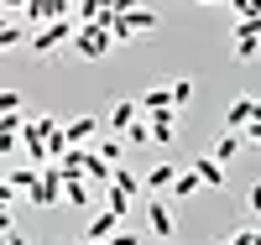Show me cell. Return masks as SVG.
I'll list each match as a JSON object with an SVG mask.
<instances>
[{"label": "cell", "mask_w": 261, "mask_h": 245, "mask_svg": "<svg viewBox=\"0 0 261 245\" xmlns=\"http://www.w3.org/2000/svg\"><path fill=\"white\" fill-rule=\"evenodd\" d=\"M157 6H136V11H125V16H99V26H110V37L115 42H141V37H151L157 32Z\"/></svg>", "instance_id": "1"}, {"label": "cell", "mask_w": 261, "mask_h": 245, "mask_svg": "<svg viewBox=\"0 0 261 245\" xmlns=\"http://www.w3.org/2000/svg\"><path fill=\"white\" fill-rule=\"evenodd\" d=\"M68 47H73L84 63H105V58H110V47H115V37H110V26L89 21V26H79V32H73V42H68Z\"/></svg>", "instance_id": "2"}, {"label": "cell", "mask_w": 261, "mask_h": 245, "mask_svg": "<svg viewBox=\"0 0 261 245\" xmlns=\"http://www.w3.org/2000/svg\"><path fill=\"white\" fill-rule=\"evenodd\" d=\"M73 32H79V21H73V16H68V21H47L42 32H32V42H27V47H32L37 58H47V52H58V47H68V42H73Z\"/></svg>", "instance_id": "3"}, {"label": "cell", "mask_w": 261, "mask_h": 245, "mask_svg": "<svg viewBox=\"0 0 261 245\" xmlns=\"http://www.w3.org/2000/svg\"><path fill=\"white\" fill-rule=\"evenodd\" d=\"M27 198H32L37 209H58V204H63V172H58V162H47V167H42L37 188H32Z\"/></svg>", "instance_id": "4"}, {"label": "cell", "mask_w": 261, "mask_h": 245, "mask_svg": "<svg viewBox=\"0 0 261 245\" xmlns=\"http://www.w3.org/2000/svg\"><path fill=\"white\" fill-rule=\"evenodd\" d=\"M136 120H141V99H115L110 110H105V120H99V125H105V130H115V136H125Z\"/></svg>", "instance_id": "5"}, {"label": "cell", "mask_w": 261, "mask_h": 245, "mask_svg": "<svg viewBox=\"0 0 261 245\" xmlns=\"http://www.w3.org/2000/svg\"><path fill=\"white\" fill-rule=\"evenodd\" d=\"M99 130H105V125H99L94 115H73V120H63V136H68V146H89Z\"/></svg>", "instance_id": "6"}, {"label": "cell", "mask_w": 261, "mask_h": 245, "mask_svg": "<svg viewBox=\"0 0 261 245\" xmlns=\"http://www.w3.org/2000/svg\"><path fill=\"white\" fill-rule=\"evenodd\" d=\"M256 104L261 99H251V94H241V99H230V110H225V130H235V136H241V130L256 120Z\"/></svg>", "instance_id": "7"}, {"label": "cell", "mask_w": 261, "mask_h": 245, "mask_svg": "<svg viewBox=\"0 0 261 245\" xmlns=\"http://www.w3.org/2000/svg\"><path fill=\"white\" fill-rule=\"evenodd\" d=\"M63 204L68 209H89L94 204V183L89 177H63Z\"/></svg>", "instance_id": "8"}, {"label": "cell", "mask_w": 261, "mask_h": 245, "mask_svg": "<svg viewBox=\"0 0 261 245\" xmlns=\"http://www.w3.org/2000/svg\"><path fill=\"white\" fill-rule=\"evenodd\" d=\"M120 230V214H110V209H99L94 219H89V230H84V240H94V245H105V240H110Z\"/></svg>", "instance_id": "9"}, {"label": "cell", "mask_w": 261, "mask_h": 245, "mask_svg": "<svg viewBox=\"0 0 261 245\" xmlns=\"http://www.w3.org/2000/svg\"><path fill=\"white\" fill-rule=\"evenodd\" d=\"M146 225H151L157 240H172V230H178V225H172V209L162 204V198H157V204H146Z\"/></svg>", "instance_id": "10"}, {"label": "cell", "mask_w": 261, "mask_h": 245, "mask_svg": "<svg viewBox=\"0 0 261 245\" xmlns=\"http://www.w3.org/2000/svg\"><path fill=\"white\" fill-rule=\"evenodd\" d=\"M172 120H178V110H157V115L146 120V125H151V141H157V146H167L172 136H178V125H172Z\"/></svg>", "instance_id": "11"}, {"label": "cell", "mask_w": 261, "mask_h": 245, "mask_svg": "<svg viewBox=\"0 0 261 245\" xmlns=\"http://www.w3.org/2000/svg\"><path fill=\"white\" fill-rule=\"evenodd\" d=\"M188 167L199 172V183H204V188H225V167L214 162V157H193Z\"/></svg>", "instance_id": "12"}, {"label": "cell", "mask_w": 261, "mask_h": 245, "mask_svg": "<svg viewBox=\"0 0 261 245\" xmlns=\"http://www.w3.org/2000/svg\"><path fill=\"white\" fill-rule=\"evenodd\" d=\"M178 172H183L178 162H157V167L146 172V188H151V193H162V188H172V183H178Z\"/></svg>", "instance_id": "13"}, {"label": "cell", "mask_w": 261, "mask_h": 245, "mask_svg": "<svg viewBox=\"0 0 261 245\" xmlns=\"http://www.w3.org/2000/svg\"><path fill=\"white\" fill-rule=\"evenodd\" d=\"M241 146H246V141H241V136H235V130H225V136H220V141H214V151H209V157H214V162H220V167H225V162H235V157H241Z\"/></svg>", "instance_id": "14"}, {"label": "cell", "mask_w": 261, "mask_h": 245, "mask_svg": "<svg viewBox=\"0 0 261 245\" xmlns=\"http://www.w3.org/2000/svg\"><path fill=\"white\" fill-rule=\"evenodd\" d=\"M37 177H42V167L27 162V167H11V172H6V183H11L16 193H32V188H37Z\"/></svg>", "instance_id": "15"}, {"label": "cell", "mask_w": 261, "mask_h": 245, "mask_svg": "<svg viewBox=\"0 0 261 245\" xmlns=\"http://www.w3.org/2000/svg\"><path fill=\"white\" fill-rule=\"evenodd\" d=\"M141 110H146V115H157V110H172V94H167V84H151L146 94H141Z\"/></svg>", "instance_id": "16"}, {"label": "cell", "mask_w": 261, "mask_h": 245, "mask_svg": "<svg viewBox=\"0 0 261 245\" xmlns=\"http://www.w3.org/2000/svg\"><path fill=\"white\" fill-rule=\"evenodd\" d=\"M110 172H115V167H110V162H99L94 151H89V162H84V177H89L94 188H110Z\"/></svg>", "instance_id": "17"}, {"label": "cell", "mask_w": 261, "mask_h": 245, "mask_svg": "<svg viewBox=\"0 0 261 245\" xmlns=\"http://www.w3.org/2000/svg\"><path fill=\"white\" fill-rule=\"evenodd\" d=\"M84 162H89V146H73L68 157L58 162V172H63V177H84Z\"/></svg>", "instance_id": "18"}, {"label": "cell", "mask_w": 261, "mask_h": 245, "mask_svg": "<svg viewBox=\"0 0 261 245\" xmlns=\"http://www.w3.org/2000/svg\"><path fill=\"white\" fill-rule=\"evenodd\" d=\"M110 188H120L125 198H136V193H141V177L130 172V167H115V172H110Z\"/></svg>", "instance_id": "19"}, {"label": "cell", "mask_w": 261, "mask_h": 245, "mask_svg": "<svg viewBox=\"0 0 261 245\" xmlns=\"http://www.w3.org/2000/svg\"><path fill=\"white\" fill-rule=\"evenodd\" d=\"M199 188H204V183H199V172H193V167H183V172H178V183H172V198H193Z\"/></svg>", "instance_id": "20"}, {"label": "cell", "mask_w": 261, "mask_h": 245, "mask_svg": "<svg viewBox=\"0 0 261 245\" xmlns=\"http://www.w3.org/2000/svg\"><path fill=\"white\" fill-rule=\"evenodd\" d=\"M94 157H99V162H110V167H120V157H125V141H115V136H110V141H99V146H94Z\"/></svg>", "instance_id": "21"}, {"label": "cell", "mask_w": 261, "mask_h": 245, "mask_svg": "<svg viewBox=\"0 0 261 245\" xmlns=\"http://www.w3.org/2000/svg\"><path fill=\"white\" fill-rule=\"evenodd\" d=\"M0 115H27V99H21V89H0Z\"/></svg>", "instance_id": "22"}, {"label": "cell", "mask_w": 261, "mask_h": 245, "mask_svg": "<svg viewBox=\"0 0 261 245\" xmlns=\"http://www.w3.org/2000/svg\"><path fill=\"white\" fill-rule=\"evenodd\" d=\"M167 94H172V110H183V104L193 99V78H172V84H167Z\"/></svg>", "instance_id": "23"}, {"label": "cell", "mask_w": 261, "mask_h": 245, "mask_svg": "<svg viewBox=\"0 0 261 245\" xmlns=\"http://www.w3.org/2000/svg\"><path fill=\"white\" fill-rule=\"evenodd\" d=\"M235 58H241V63L261 58V37H235Z\"/></svg>", "instance_id": "24"}, {"label": "cell", "mask_w": 261, "mask_h": 245, "mask_svg": "<svg viewBox=\"0 0 261 245\" xmlns=\"http://www.w3.org/2000/svg\"><path fill=\"white\" fill-rule=\"evenodd\" d=\"M105 209H110V214H120V219H125V214H130V198H125L120 188H105Z\"/></svg>", "instance_id": "25"}, {"label": "cell", "mask_w": 261, "mask_h": 245, "mask_svg": "<svg viewBox=\"0 0 261 245\" xmlns=\"http://www.w3.org/2000/svg\"><path fill=\"white\" fill-rule=\"evenodd\" d=\"M99 16H105L99 0H79V26H89V21H99Z\"/></svg>", "instance_id": "26"}, {"label": "cell", "mask_w": 261, "mask_h": 245, "mask_svg": "<svg viewBox=\"0 0 261 245\" xmlns=\"http://www.w3.org/2000/svg\"><path fill=\"white\" fill-rule=\"evenodd\" d=\"M146 141H151V125L146 120H136V125L125 130V146H146Z\"/></svg>", "instance_id": "27"}, {"label": "cell", "mask_w": 261, "mask_h": 245, "mask_svg": "<svg viewBox=\"0 0 261 245\" xmlns=\"http://www.w3.org/2000/svg\"><path fill=\"white\" fill-rule=\"evenodd\" d=\"M105 6V16H125V11H136V6H146V0H99Z\"/></svg>", "instance_id": "28"}, {"label": "cell", "mask_w": 261, "mask_h": 245, "mask_svg": "<svg viewBox=\"0 0 261 245\" xmlns=\"http://www.w3.org/2000/svg\"><path fill=\"white\" fill-rule=\"evenodd\" d=\"M235 37H261V16H241L235 21Z\"/></svg>", "instance_id": "29"}, {"label": "cell", "mask_w": 261, "mask_h": 245, "mask_svg": "<svg viewBox=\"0 0 261 245\" xmlns=\"http://www.w3.org/2000/svg\"><path fill=\"white\" fill-rule=\"evenodd\" d=\"M241 141H251V146H261V104H256V120L241 130Z\"/></svg>", "instance_id": "30"}, {"label": "cell", "mask_w": 261, "mask_h": 245, "mask_svg": "<svg viewBox=\"0 0 261 245\" xmlns=\"http://www.w3.org/2000/svg\"><path fill=\"white\" fill-rule=\"evenodd\" d=\"M230 6H235V21L241 16H261V0H230Z\"/></svg>", "instance_id": "31"}, {"label": "cell", "mask_w": 261, "mask_h": 245, "mask_svg": "<svg viewBox=\"0 0 261 245\" xmlns=\"http://www.w3.org/2000/svg\"><path fill=\"white\" fill-rule=\"evenodd\" d=\"M105 245H141V235H136V230H115Z\"/></svg>", "instance_id": "32"}, {"label": "cell", "mask_w": 261, "mask_h": 245, "mask_svg": "<svg viewBox=\"0 0 261 245\" xmlns=\"http://www.w3.org/2000/svg\"><path fill=\"white\" fill-rule=\"evenodd\" d=\"M230 245H261V230H235Z\"/></svg>", "instance_id": "33"}, {"label": "cell", "mask_w": 261, "mask_h": 245, "mask_svg": "<svg viewBox=\"0 0 261 245\" xmlns=\"http://www.w3.org/2000/svg\"><path fill=\"white\" fill-rule=\"evenodd\" d=\"M16 198H21V193L6 183V177H0V209H16Z\"/></svg>", "instance_id": "34"}, {"label": "cell", "mask_w": 261, "mask_h": 245, "mask_svg": "<svg viewBox=\"0 0 261 245\" xmlns=\"http://www.w3.org/2000/svg\"><path fill=\"white\" fill-rule=\"evenodd\" d=\"M246 209H251V214H261V183H251V193H246Z\"/></svg>", "instance_id": "35"}, {"label": "cell", "mask_w": 261, "mask_h": 245, "mask_svg": "<svg viewBox=\"0 0 261 245\" xmlns=\"http://www.w3.org/2000/svg\"><path fill=\"white\" fill-rule=\"evenodd\" d=\"M11 230H16V214H11V209H0V235H11Z\"/></svg>", "instance_id": "36"}, {"label": "cell", "mask_w": 261, "mask_h": 245, "mask_svg": "<svg viewBox=\"0 0 261 245\" xmlns=\"http://www.w3.org/2000/svg\"><path fill=\"white\" fill-rule=\"evenodd\" d=\"M6 245H32V240L21 235V230H11V235H6Z\"/></svg>", "instance_id": "37"}, {"label": "cell", "mask_w": 261, "mask_h": 245, "mask_svg": "<svg viewBox=\"0 0 261 245\" xmlns=\"http://www.w3.org/2000/svg\"><path fill=\"white\" fill-rule=\"evenodd\" d=\"M0 6H6V11H27V0H0Z\"/></svg>", "instance_id": "38"}, {"label": "cell", "mask_w": 261, "mask_h": 245, "mask_svg": "<svg viewBox=\"0 0 261 245\" xmlns=\"http://www.w3.org/2000/svg\"><path fill=\"white\" fill-rule=\"evenodd\" d=\"M225 245H230V240H225Z\"/></svg>", "instance_id": "39"}]
</instances>
